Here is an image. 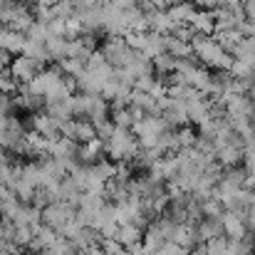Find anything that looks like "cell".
Segmentation results:
<instances>
[{
    "mask_svg": "<svg viewBox=\"0 0 255 255\" xmlns=\"http://www.w3.org/2000/svg\"><path fill=\"white\" fill-rule=\"evenodd\" d=\"M243 154H246V146L241 141H233V144H223L216 149V161L223 166V169H231V166H238L243 161Z\"/></svg>",
    "mask_w": 255,
    "mask_h": 255,
    "instance_id": "obj_1",
    "label": "cell"
},
{
    "mask_svg": "<svg viewBox=\"0 0 255 255\" xmlns=\"http://www.w3.org/2000/svg\"><path fill=\"white\" fill-rule=\"evenodd\" d=\"M221 226H223V236L226 238H246L248 236V226L236 211H223Z\"/></svg>",
    "mask_w": 255,
    "mask_h": 255,
    "instance_id": "obj_2",
    "label": "cell"
},
{
    "mask_svg": "<svg viewBox=\"0 0 255 255\" xmlns=\"http://www.w3.org/2000/svg\"><path fill=\"white\" fill-rule=\"evenodd\" d=\"M191 30L193 32H201V35H213L216 30V17H213V10H196V15L191 17Z\"/></svg>",
    "mask_w": 255,
    "mask_h": 255,
    "instance_id": "obj_3",
    "label": "cell"
},
{
    "mask_svg": "<svg viewBox=\"0 0 255 255\" xmlns=\"http://www.w3.org/2000/svg\"><path fill=\"white\" fill-rule=\"evenodd\" d=\"M196 10H198V7H196L193 2L181 0V2H173L166 12L171 15V20H173L176 25H188V22H191V17L196 15Z\"/></svg>",
    "mask_w": 255,
    "mask_h": 255,
    "instance_id": "obj_4",
    "label": "cell"
},
{
    "mask_svg": "<svg viewBox=\"0 0 255 255\" xmlns=\"http://www.w3.org/2000/svg\"><path fill=\"white\" fill-rule=\"evenodd\" d=\"M196 233H198V241H201V243L223 236L221 218H203V221H198V223H196Z\"/></svg>",
    "mask_w": 255,
    "mask_h": 255,
    "instance_id": "obj_5",
    "label": "cell"
},
{
    "mask_svg": "<svg viewBox=\"0 0 255 255\" xmlns=\"http://www.w3.org/2000/svg\"><path fill=\"white\" fill-rule=\"evenodd\" d=\"M164 50L169 52L171 57L176 60H186V57H193V50H191V42L171 35V37H164Z\"/></svg>",
    "mask_w": 255,
    "mask_h": 255,
    "instance_id": "obj_6",
    "label": "cell"
},
{
    "mask_svg": "<svg viewBox=\"0 0 255 255\" xmlns=\"http://www.w3.org/2000/svg\"><path fill=\"white\" fill-rule=\"evenodd\" d=\"M141 50L146 52V57H156V55L166 52V50H164V37H161L159 32L146 35V37H144V47H141Z\"/></svg>",
    "mask_w": 255,
    "mask_h": 255,
    "instance_id": "obj_7",
    "label": "cell"
},
{
    "mask_svg": "<svg viewBox=\"0 0 255 255\" xmlns=\"http://www.w3.org/2000/svg\"><path fill=\"white\" fill-rule=\"evenodd\" d=\"M231 77H236V80H255V70L246 62V60H238V57H233V65H231Z\"/></svg>",
    "mask_w": 255,
    "mask_h": 255,
    "instance_id": "obj_8",
    "label": "cell"
},
{
    "mask_svg": "<svg viewBox=\"0 0 255 255\" xmlns=\"http://www.w3.org/2000/svg\"><path fill=\"white\" fill-rule=\"evenodd\" d=\"M203 246H206V255H233L228 251V238H226V236L211 238V241H206Z\"/></svg>",
    "mask_w": 255,
    "mask_h": 255,
    "instance_id": "obj_9",
    "label": "cell"
},
{
    "mask_svg": "<svg viewBox=\"0 0 255 255\" xmlns=\"http://www.w3.org/2000/svg\"><path fill=\"white\" fill-rule=\"evenodd\" d=\"M196 131L191 129V127H181L178 131H176V139H178V146L181 149H188V146H193L196 144Z\"/></svg>",
    "mask_w": 255,
    "mask_h": 255,
    "instance_id": "obj_10",
    "label": "cell"
},
{
    "mask_svg": "<svg viewBox=\"0 0 255 255\" xmlns=\"http://www.w3.org/2000/svg\"><path fill=\"white\" fill-rule=\"evenodd\" d=\"M154 65H156L159 72H173L176 70V57H171L169 52H161V55L154 57Z\"/></svg>",
    "mask_w": 255,
    "mask_h": 255,
    "instance_id": "obj_11",
    "label": "cell"
},
{
    "mask_svg": "<svg viewBox=\"0 0 255 255\" xmlns=\"http://www.w3.org/2000/svg\"><path fill=\"white\" fill-rule=\"evenodd\" d=\"M15 75L17 77H22V80H30L32 77V72H35V65L30 62V60H20V62H15Z\"/></svg>",
    "mask_w": 255,
    "mask_h": 255,
    "instance_id": "obj_12",
    "label": "cell"
},
{
    "mask_svg": "<svg viewBox=\"0 0 255 255\" xmlns=\"http://www.w3.org/2000/svg\"><path fill=\"white\" fill-rule=\"evenodd\" d=\"M188 2H193V5L201 7V10H213V7H218V0H188Z\"/></svg>",
    "mask_w": 255,
    "mask_h": 255,
    "instance_id": "obj_13",
    "label": "cell"
},
{
    "mask_svg": "<svg viewBox=\"0 0 255 255\" xmlns=\"http://www.w3.org/2000/svg\"><path fill=\"white\" fill-rule=\"evenodd\" d=\"M136 236H139V233H136L131 226H129V228H124V231L119 233V238H122L124 243H131V241H136Z\"/></svg>",
    "mask_w": 255,
    "mask_h": 255,
    "instance_id": "obj_14",
    "label": "cell"
},
{
    "mask_svg": "<svg viewBox=\"0 0 255 255\" xmlns=\"http://www.w3.org/2000/svg\"><path fill=\"white\" fill-rule=\"evenodd\" d=\"M243 10H246L248 17H253L255 20V0H243Z\"/></svg>",
    "mask_w": 255,
    "mask_h": 255,
    "instance_id": "obj_15",
    "label": "cell"
}]
</instances>
